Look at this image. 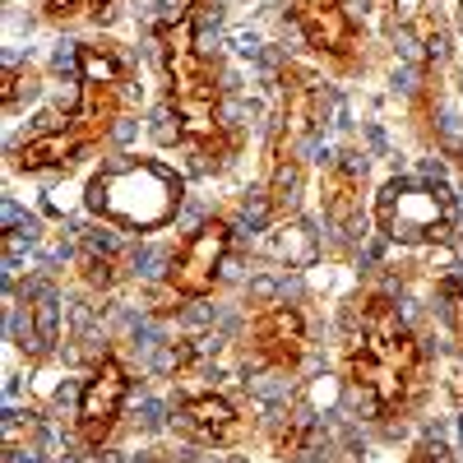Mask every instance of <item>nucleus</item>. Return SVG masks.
<instances>
[{"label":"nucleus","mask_w":463,"mask_h":463,"mask_svg":"<svg viewBox=\"0 0 463 463\" xmlns=\"http://www.w3.org/2000/svg\"><path fill=\"white\" fill-rule=\"evenodd\" d=\"M158 43H163V65H167V102L176 116V139L204 167H222L237 153V135L222 126L218 70L195 43V14L172 19L158 33Z\"/></svg>","instance_id":"f257e3e1"},{"label":"nucleus","mask_w":463,"mask_h":463,"mask_svg":"<svg viewBox=\"0 0 463 463\" xmlns=\"http://www.w3.org/2000/svg\"><path fill=\"white\" fill-rule=\"evenodd\" d=\"M347 380L384 421L399 417L421 384V347L403 325L399 306L380 292L366 297L357 311V329L347 343Z\"/></svg>","instance_id":"f03ea898"},{"label":"nucleus","mask_w":463,"mask_h":463,"mask_svg":"<svg viewBox=\"0 0 463 463\" xmlns=\"http://www.w3.org/2000/svg\"><path fill=\"white\" fill-rule=\"evenodd\" d=\"M185 185L153 158H126L89 181V213L121 232H158L181 213Z\"/></svg>","instance_id":"7ed1b4c3"},{"label":"nucleus","mask_w":463,"mask_h":463,"mask_svg":"<svg viewBox=\"0 0 463 463\" xmlns=\"http://www.w3.org/2000/svg\"><path fill=\"white\" fill-rule=\"evenodd\" d=\"M116 116H121V84L107 80H80V107L70 111V121L61 130H43L28 144L14 148V167L19 172H47V167H70L80 163L89 148H98Z\"/></svg>","instance_id":"20e7f679"},{"label":"nucleus","mask_w":463,"mask_h":463,"mask_svg":"<svg viewBox=\"0 0 463 463\" xmlns=\"http://www.w3.org/2000/svg\"><path fill=\"white\" fill-rule=\"evenodd\" d=\"M375 222L399 246H436L454 232V195L431 181H390L375 195Z\"/></svg>","instance_id":"39448f33"},{"label":"nucleus","mask_w":463,"mask_h":463,"mask_svg":"<svg viewBox=\"0 0 463 463\" xmlns=\"http://www.w3.org/2000/svg\"><path fill=\"white\" fill-rule=\"evenodd\" d=\"M227 246H232V227L222 218H209L200 222L190 237L181 241V250L172 255V269H167V288L185 301H200L218 288V269L227 260Z\"/></svg>","instance_id":"423d86ee"},{"label":"nucleus","mask_w":463,"mask_h":463,"mask_svg":"<svg viewBox=\"0 0 463 463\" xmlns=\"http://www.w3.org/2000/svg\"><path fill=\"white\" fill-rule=\"evenodd\" d=\"M130 399V375L126 366L116 362V357H102L84 384V394H80V417H74V427H80V440L84 445H102L116 427V417H121Z\"/></svg>","instance_id":"0eeeda50"},{"label":"nucleus","mask_w":463,"mask_h":463,"mask_svg":"<svg viewBox=\"0 0 463 463\" xmlns=\"http://www.w3.org/2000/svg\"><path fill=\"white\" fill-rule=\"evenodd\" d=\"M250 353L264 362V366H279V371H292L301 357H306V320L292 306H264V311L250 320Z\"/></svg>","instance_id":"6e6552de"},{"label":"nucleus","mask_w":463,"mask_h":463,"mask_svg":"<svg viewBox=\"0 0 463 463\" xmlns=\"http://www.w3.org/2000/svg\"><path fill=\"white\" fill-rule=\"evenodd\" d=\"M292 24L320 56L347 61L357 52V24L343 14V0H292Z\"/></svg>","instance_id":"1a4fd4ad"},{"label":"nucleus","mask_w":463,"mask_h":463,"mask_svg":"<svg viewBox=\"0 0 463 463\" xmlns=\"http://www.w3.org/2000/svg\"><path fill=\"white\" fill-rule=\"evenodd\" d=\"M172 421L190 436V440H200V445H237L246 436V417L232 408L222 394H190L176 403Z\"/></svg>","instance_id":"9d476101"},{"label":"nucleus","mask_w":463,"mask_h":463,"mask_svg":"<svg viewBox=\"0 0 463 463\" xmlns=\"http://www.w3.org/2000/svg\"><path fill=\"white\" fill-rule=\"evenodd\" d=\"M283 84V126H279V139L274 148H292L297 139H306L320 121V107H325V93L316 84V74H306L301 65H283L279 74Z\"/></svg>","instance_id":"9b49d317"},{"label":"nucleus","mask_w":463,"mask_h":463,"mask_svg":"<svg viewBox=\"0 0 463 463\" xmlns=\"http://www.w3.org/2000/svg\"><path fill=\"white\" fill-rule=\"evenodd\" d=\"M325 213L338 227H347V222H353V213H357V176L347 172L343 163L325 172Z\"/></svg>","instance_id":"f8f14e48"},{"label":"nucleus","mask_w":463,"mask_h":463,"mask_svg":"<svg viewBox=\"0 0 463 463\" xmlns=\"http://www.w3.org/2000/svg\"><path fill=\"white\" fill-rule=\"evenodd\" d=\"M121 255H116V250H98L93 241L80 250V269H84V274L93 279V283H102V288H111L116 279H121Z\"/></svg>","instance_id":"ddd939ff"},{"label":"nucleus","mask_w":463,"mask_h":463,"mask_svg":"<svg viewBox=\"0 0 463 463\" xmlns=\"http://www.w3.org/2000/svg\"><path fill=\"white\" fill-rule=\"evenodd\" d=\"M111 5V0H47V19L52 24H80V19H93Z\"/></svg>","instance_id":"4468645a"},{"label":"nucleus","mask_w":463,"mask_h":463,"mask_svg":"<svg viewBox=\"0 0 463 463\" xmlns=\"http://www.w3.org/2000/svg\"><path fill=\"white\" fill-rule=\"evenodd\" d=\"M33 89H37V70L33 65H10L5 70V84H0V102H5V111H14L24 93L33 98Z\"/></svg>","instance_id":"2eb2a0df"},{"label":"nucleus","mask_w":463,"mask_h":463,"mask_svg":"<svg viewBox=\"0 0 463 463\" xmlns=\"http://www.w3.org/2000/svg\"><path fill=\"white\" fill-rule=\"evenodd\" d=\"M394 14H399L408 28H417V33H431V28H427V0H394Z\"/></svg>","instance_id":"dca6fc26"},{"label":"nucleus","mask_w":463,"mask_h":463,"mask_svg":"<svg viewBox=\"0 0 463 463\" xmlns=\"http://www.w3.org/2000/svg\"><path fill=\"white\" fill-rule=\"evenodd\" d=\"M408 463H454V454L440 440H417V449H412Z\"/></svg>","instance_id":"f3484780"}]
</instances>
